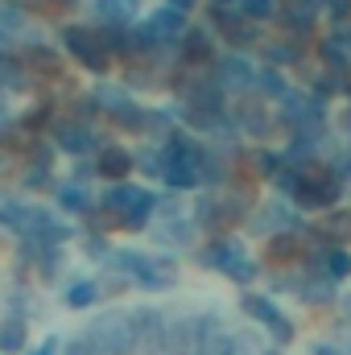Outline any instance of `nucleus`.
Here are the masks:
<instances>
[{"label": "nucleus", "instance_id": "5", "mask_svg": "<svg viewBox=\"0 0 351 355\" xmlns=\"http://www.w3.org/2000/svg\"><path fill=\"white\" fill-rule=\"evenodd\" d=\"M95 12H99V21L124 29V25H132V17L141 12V4L137 0H95Z\"/></svg>", "mask_w": 351, "mask_h": 355}, {"label": "nucleus", "instance_id": "8", "mask_svg": "<svg viewBox=\"0 0 351 355\" xmlns=\"http://www.w3.org/2000/svg\"><path fill=\"white\" fill-rule=\"evenodd\" d=\"M21 347H25V322L0 318V352H21Z\"/></svg>", "mask_w": 351, "mask_h": 355}, {"label": "nucleus", "instance_id": "19", "mask_svg": "<svg viewBox=\"0 0 351 355\" xmlns=\"http://www.w3.org/2000/svg\"><path fill=\"white\" fill-rule=\"evenodd\" d=\"M67 355H103V352H99L87 335H83V339H71V343H67Z\"/></svg>", "mask_w": 351, "mask_h": 355}, {"label": "nucleus", "instance_id": "24", "mask_svg": "<svg viewBox=\"0 0 351 355\" xmlns=\"http://www.w3.org/2000/svg\"><path fill=\"white\" fill-rule=\"evenodd\" d=\"M166 4H170V8H178V12H186V8H190L194 0H166Z\"/></svg>", "mask_w": 351, "mask_h": 355}, {"label": "nucleus", "instance_id": "12", "mask_svg": "<svg viewBox=\"0 0 351 355\" xmlns=\"http://www.w3.org/2000/svg\"><path fill=\"white\" fill-rule=\"evenodd\" d=\"M99 297V281H79V285H71L67 289V306H75V310H83Z\"/></svg>", "mask_w": 351, "mask_h": 355}, {"label": "nucleus", "instance_id": "23", "mask_svg": "<svg viewBox=\"0 0 351 355\" xmlns=\"http://www.w3.org/2000/svg\"><path fill=\"white\" fill-rule=\"evenodd\" d=\"M54 352H58V339H46V343L37 347V355H54Z\"/></svg>", "mask_w": 351, "mask_h": 355}, {"label": "nucleus", "instance_id": "20", "mask_svg": "<svg viewBox=\"0 0 351 355\" xmlns=\"http://www.w3.org/2000/svg\"><path fill=\"white\" fill-rule=\"evenodd\" d=\"M257 79H261V91H273V95H281V75H277V71H261V75H257Z\"/></svg>", "mask_w": 351, "mask_h": 355}, {"label": "nucleus", "instance_id": "25", "mask_svg": "<svg viewBox=\"0 0 351 355\" xmlns=\"http://www.w3.org/2000/svg\"><path fill=\"white\" fill-rule=\"evenodd\" d=\"M215 4H232V0H215Z\"/></svg>", "mask_w": 351, "mask_h": 355}, {"label": "nucleus", "instance_id": "6", "mask_svg": "<svg viewBox=\"0 0 351 355\" xmlns=\"http://www.w3.org/2000/svg\"><path fill=\"white\" fill-rule=\"evenodd\" d=\"M112 120H116L124 132H145L149 112H145V107H137V103H116V107H112Z\"/></svg>", "mask_w": 351, "mask_h": 355}, {"label": "nucleus", "instance_id": "3", "mask_svg": "<svg viewBox=\"0 0 351 355\" xmlns=\"http://www.w3.org/2000/svg\"><path fill=\"white\" fill-rule=\"evenodd\" d=\"M95 170H99V178H108V182H124V178L132 174V153L120 149V145H108V149H99Z\"/></svg>", "mask_w": 351, "mask_h": 355}, {"label": "nucleus", "instance_id": "13", "mask_svg": "<svg viewBox=\"0 0 351 355\" xmlns=\"http://www.w3.org/2000/svg\"><path fill=\"white\" fill-rule=\"evenodd\" d=\"M298 257H302V248H298V240H289V236H277L273 248H268V261H273V265H285V261H298Z\"/></svg>", "mask_w": 351, "mask_h": 355}, {"label": "nucleus", "instance_id": "9", "mask_svg": "<svg viewBox=\"0 0 351 355\" xmlns=\"http://www.w3.org/2000/svg\"><path fill=\"white\" fill-rule=\"evenodd\" d=\"M244 310L257 318V322H264V327H273V322H281V314H277V306L268 302V297H261V293H248L244 297Z\"/></svg>", "mask_w": 351, "mask_h": 355}, {"label": "nucleus", "instance_id": "17", "mask_svg": "<svg viewBox=\"0 0 351 355\" xmlns=\"http://www.w3.org/2000/svg\"><path fill=\"white\" fill-rule=\"evenodd\" d=\"M33 67H42L46 75H58V54L46 50V46H37V50H33Z\"/></svg>", "mask_w": 351, "mask_h": 355}, {"label": "nucleus", "instance_id": "2", "mask_svg": "<svg viewBox=\"0 0 351 355\" xmlns=\"http://www.w3.org/2000/svg\"><path fill=\"white\" fill-rule=\"evenodd\" d=\"M62 42H67V50L87 67L95 75H103L108 71V50H103V37H99V29H83V25H71L67 33H62Z\"/></svg>", "mask_w": 351, "mask_h": 355}, {"label": "nucleus", "instance_id": "15", "mask_svg": "<svg viewBox=\"0 0 351 355\" xmlns=\"http://www.w3.org/2000/svg\"><path fill=\"white\" fill-rule=\"evenodd\" d=\"M215 21H219V29H223L228 37H236V42H248V25H244V17H228V12H215Z\"/></svg>", "mask_w": 351, "mask_h": 355}, {"label": "nucleus", "instance_id": "26", "mask_svg": "<svg viewBox=\"0 0 351 355\" xmlns=\"http://www.w3.org/2000/svg\"><path fill=\"white\" fill-rule=\"evenodd\" d=\"M318 355H331V352H318Z\"/></svg>", "mask_w": 351, "mask_h": 355}, {"label": "nucleus", "instance_id": "14", "mask_svg": "<svg viewBox=\"0 0 351 355\" xmlns=\"http://www.w3.org/2000/svg\"><path fill=\"white\" fill-rule=\"evenodd\" d=\"M58 202H62L67 211H87V194H83V186H79V182L62 186V190H58Z\"/></svg>", "mask_w": 351, "mask_h": 355}, {"label": "nucleus", "instance_id": "4", "mask_svg": "<svg viewBox=\"0 0 351 355\" xmlns=\"http://www.w3.org/2000/svg\"><path fill=\"white\" fill-rule=\"evenodd\" d=\"M108 207H120V215H128V211H153V194L149 190H141V186H116L112 194H108Z\"/></svg>", "mask_w": 351, "mask_h": 355}, {"label": "nucleus", "instance_id": "7", "mask_svg": "<svg viewBox=\"0 0 351 355\" xmlns=\"http://www.w3.org/2000/svg\"><path fill=\"white\" fill-rule=\"evenodd\" d=\"M219 75H223L228 87H248V83L257 79V71H252L244 58H223V62H219Z\"/></svg>", "mask_w": 351, "mask_h": 355}, {"label": "nucleus", "instance_id": "22", "mask_svg": "<svg viewBox=\"0 0 351 355\" xmlns=\"http://www.w3.org/2000/svg\"><path fill=\"white\" fill-rule=\"evenodd\" d=\"M87 252H91V257H112V252H108V240H99V236L87 244Z\"/></svg>", "mask_w": 351, "mask_h": 355}, {"label": "nucleus", "instance_id": "21", "mask_svg": "<svg viewBox=\"0 0 351 355\" xmlns=\"http://www.w3.org/2000/svg\"><path fill=\"white\" fill-rule=\"evenodd\" d=\"M327 268L343 277V272H351V261H348V257H343V252H331V257H327Z\"/></svg>", "mask_w": 351, "mask_h": 355}, {"label": "nucleus", "instance_id": "1", "mask_svg": "<svg viewBox=\"0 0 351 355\" xmlns=\"http://www.w3.org/2000/svg\"><path fill=\"white\" fill-rule=\"evenodd\" d=\"M87 339L103 355H132L137 343H141L137 339V327H132V314H103L87 331Z\"/></svg>", "mask_w": 351, "mask_h": 355}, {"label": "nucleus", "instance_id": "11", "mask_svg": "<svg viewBox=\"0 0 351 355\" xmlns=\"http://www.w3.org/2000/svg\"><path fill=\"white\" fill-rule=\"evenodd\" d=\"M58 141H62V149H71V153H87L91 149V132L83 124H62Z\"/></svg>", "mask_w": 351, "mask_h": 355}, {"label": "nucleus", "instance_id": "10", "mask_svg": "<svg viewBox=\"0 0 351 355\" xmlns=\"http://www.w3.org/2000/svg\"><path fill=\"white\" fill-rule=\"evenodd\" d=\"M29 211L33 207H25V202H0V223L12 232H29Z\"/></svg>", "mask_w": 351, "mask_h": 355}, {"label": "nucleus", "instance_id": "16", "mask_svg": "<svg viewBox=\"0 0 351 355\" xmlns=\"http://www.w3.org/2000/svg\"><path fill=\"white\" fill-rule=\"evenodd\" d=\"M257 223H261L264 232H277L281 223H289V219H285V207H281V202H273V207H264V215L257 219Z\"/></svg>", "mask_w": 351, "mask_h": 355}, {"label": "nucleus", "instance_id": "18", "mask_svg": "<svg viewBox=\"0 0 351 355\" xmlns=\"http://www.w3.org/2000/svg\"><path fill=\"white\" fill-rule=\"evenodd\" d=\"M186 58H190V62H194V58H203V62L211 58V46H207V37H203V33H190V46H186Z\"/></svg>", "mask_w": 351, "mask_h": 355}]
</instances>
